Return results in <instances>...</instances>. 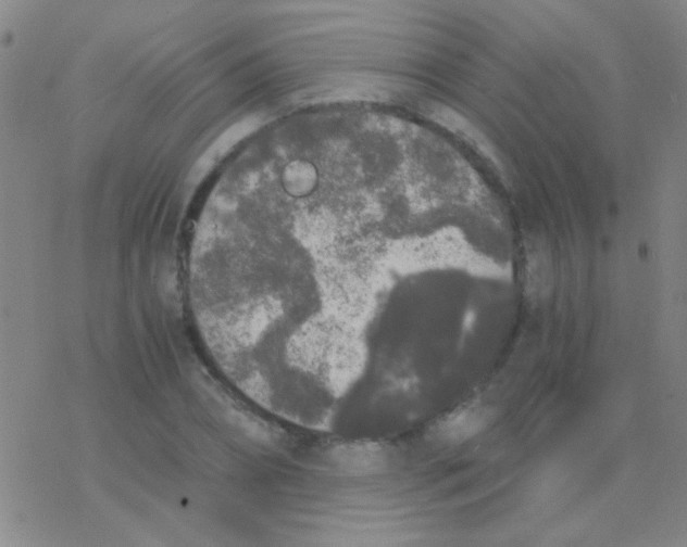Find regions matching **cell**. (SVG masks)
Returning <instances> with one entry per match:
<instances>
[{
	"label": "cell",
	"instance_id": "1",
	"mask_svg": "<svg viewBox=\"0 0 687 547\" xmlns=\"http://www.w3.org/2000/svg\"><path fill=\"white\" fill-rule=\"evenodd\" d=\"M494 412L483 406H470L452 412L435 429V437L444 443L458 444L467 441L491 422Z\"/></svg>",
	"mask_w": 687,
	"mask_h": 547
}]
</instances>
